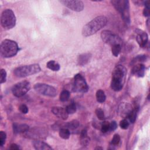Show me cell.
<instances>
[{
  "label": "cell",
  "mask_w": 150,
  "mask_h": 150,
  "mask_svg": "<svg viewBox=\"0 0 150 150\" xmlns=\"http://www.w3.org/2000/svg\"><path fill=\"white\" fill-rule=\"evenodd\" d=\"M127 74L125 67L122 65L116 66L112 73L111 88L115 91H120L125 83Z\"/></svg>",
  "instance_id": "obj_1"
},
{
  "label": "cell",
  "mask_w": 150,
  "mask_h": 150,
  "mask_svg": "<svg viewBox=\"0 0 150 150\" xmlns=\"http://www.w3.org/2000/svg\"><path fill=\"white\" fill-rule=\"evenodd\" d=\"M107 23V19L105 16H98L91 21L86 23L83 28L82 35L84 37L91 36L104 28Z\"/></svg>",
  "instance_id": "obj_2"
},
{
  "label": "cell",
  "mask_w": 150,
  "mask_h": 150,
  "mask_svg": "<svg viewBox=\"0 0 150 150\" xmlns=\"http://www.w3.org/2000/svg\"><path fill=\"white\" fill-rule=\"evenodd\" d=\"M18 50L19 47L17 43L12 40L5 39L1 43L0 52L3 57H12L18 53Z\"/></svg>",
  "instance_id": "obj_3"
},
{
  "label": "cell",
  "mask_w": 150,
  "mask_h": 150,
  "mask_svg": "<svg viewBox=\"0 0 150 150\" xmlns=\"http://www.w3.org/2000/svg\"><path fill=\"white\" fill-rule=\"evenodd\" d=\"M111 4L120 13L122 20L127 24L130 23L129 4L128 0H111Z\"/></svg>",
  "instance_id": "obj_4"
},
{
  "label": "cell",
  "mask_w": 150,
  "mask_h": 150,
  "mask_svg": "<svg viewBox=\"0 0 150 150\" xmlns=\"http://www.w3.org/2000/svg\"><path fill=\"white\" fill-rule=\"evenodd\" d=\"M40 71V66L35 63L19 66L14 69L13 73L18 77H25L36 74Z\"/></svg>",
  "instance_id": "obj_5"
},
{
  "label": "cell",
  "mask_w": 150,
  "mask_h": 150,
  "mask_svg": "<svg viewBox=\"0 0 150 150\" xmlns=\"http://www.w3.org/2000/svg\"><path fill=\"white\" fill-rule=\"evenodd\" d=\"M16 16L11 9H6L1 13V23L6 30L13 28L16 25Z\"/></svg>",
  "instance_id": "obj_6"
},
{
  "label": "cell",
  "mask_w": 150,
  "mask_h": 150,
  "mask_svg": "<svg viewBox=\"0 0 150 150\" xmlns=\"http://www.w3.org/2000/svg\"><path fill=\"white\" fill-rule=\"evenodd\" d=\"M72 90L76 93H86L88 91V86L81 74L78 73L74 76Z\"/></svg>",
  "instance_id": "obj_7"
},
{
  "label": "cell",
  "mask_w": 150,
  "mask_h": 150,
  "mask_svg": "<svg viewBox=\"0 0 150 150\" xmlns=\"http://www.w3.org/2000/svg\"><path fill=\"white\" fill-rule=\"evenodd\" d=\"M34 89L38 93L49 97H55L57 91L54 87L45 83H36L34 86Z\"/></svg>",
  "instance_id": "obj_8"
},
{
  "label": "cell",
  "mask_w": 150,
  "mask_h": 150,
  "mask_svg": "<svg viewBox=\"0 0 150 150\" xmlns=\"http://www.w3.org/2000/svg\"><path fill=\"white\" fill-rule=\"evenodd\" d=\"M30 88V83L25 80L15 84L12 88V92L15 97H21L26 94Z\"/></svg>",
  "instance_id": "obj_9"
},
{
  "label": "cell",
  "mask_w": 150,
  "mask_h": 150,
  "mask_svg": "<svg viewBox=\"0 0 150 150\" xmlns=\"http://www.w3.org/2000/svg\"><path fill=\"white\" fill-rule=\"evenodd\" d=\"M101 38L102 40L111 46L116 44H121V39L117 35L108 30H104L101 33Z\"/></svg>",
  "instance_id": "obj_10"
},
{
  "label": "cell",
  "mask_w": 150,
  "mask_h": 150,
  "mask_svg": "<svg viewBox=\"0 0 150 150\" xmlns=\"http://www.w3.org/2000/svg\"><path fill=\"white\" fill-rule=\"evenodd\" d=\"M60 2L71 10L76 12L82 11L84 9V3L81 1L63 0L60 1Z\"/></svg>",
  "instance_id": "obj_11"
},
{
  "label": "cell",
  "mask_w": 150,
  "mask_h": 150,
  "mask_svg": "<svg viewBox=\"0 0 150 150\" xmlns=\"http://www.w3.org/2000/svg\"><path fill=\"white\" fill-rule=\"evenodd\" d=\"M132 109L133 108L132 107L131 105L129 103H121L118 107V112L119 115L121 117L125 118H128L129 114L132 111Z\"/></svg>",
  "instance_id": "obj_12"
},
{
  "label": "cell",
  "mask_w": 150,
  "mask_h": 150,
  "mask_svg": "<svg viewBox=\"0 0 150 150\" xmlns=\"http://www.w3.org/2000/svg\"><path fill=\"white\" fill-rule=\"evenodd\" d=\"M136 34V40L139 46L141 47H145L148 42V36L147 33L140 29H137Z\"/></svg>",
  "instance_id": "obj_13"
},
{
  "label": "cell",
  "mask_w": 150,
  "mask_h": 150,
  "mask_svg": "<svg viewBox=\"0 0 150 150\" xmlns=\"http://www.w3.org/2000/svg\"><path fill=\"white\" fill-rule=\"evenodd\" d=\"M51 111L55 116L63 120H66L68 118L69 113L67 112L66 109L62 107H53Z\"/></svg>",
  "instance_id": "obj_14"
},
{
  "label": "cell",
  "mask_w": 150,
  "mask_h": 150,
  "mask_svg": "<svg viewBox=\"0 0 150 150\" xmlns=\"http://www.w3.org/2000/svg\"><path fill=\"white\" fill-rule=\"evenodd\" d=\"M145 72V66L141 63H137L134 64L131 73L138 77H142L144 76Z\"/></svg>",
  "instance_id": "obj_15"
},
{
  "label": "cell",
  "mask_w": 150,
  "mask_h": 150,
  "mask_svg": "<svg viewBox=\"0 0 150 150\" xmlns=\"http://www.w3.org/2000/svg\"><path fill=\"white\" fill-rule=\"evenodd\" d=\"M91 56H92L90 53H84L79 55L77 59V62L78 65L79 66L86 65L90 62L91 58Z\"/></svg>",
  "instance_id": "obj_16"
},
{
  "label": "cell",
  "mask_w": 150,
  "mask_h": 150,
  "mask_svg": "<svg viewBox=\"0 0 150 150\" xmlns=\"http://www.w3.org/2000/svg\"><path fill=\"white\" fill-rule=\"evenodd\" d=\"M13 131L15 134H20L28 132L29 130V125L25 124H13Z\"/></svg>",
  "instance_id": "obj_17"
},
{
  "label": "cell",
  "mask_w": 150,
  "mask_h": 150,
  "mask_svg": "<svg viewBox=\"0 0 150 150\" xmlns=\"http://www.w3.org/2000/svg\"><path fill=\"white\" fill-rule=\"evenodd\" d=\"M32 144L35 149L37 150H47L52 149V148L50 146V145H49L39 140L33 141Z\"/></svg>",
  "instance_id": "obj_18"
},
{
  "label": "cell",
  "mask_w": 150,
  "mask_h": 150,
  "mask_svg": "<svg viewBox=\"0 0 150 150\" xmlns=\"http://www.w3.org/2000/svg\"><path fill=\"white\" fill-rule=\"evenodd\" d=\"M90 138L87 135V132L86 129L81 131L80 134V144L83 146H86L88 145Z\"/></svg>",
  "instance_id": "obj_19"
},
{
  "label": "cell",
  "mask_w": 150,
  "mask_h": 150,
  "mask_svg": "<svg viewBox=\"0 0 150 150\" xmlns=\"http://www.w3.org/2000/svg\"><path fill=\"white\" fill-rule=\"evenodd\" d=\"M46 67L49 69L50 70L54 71H57L60 70V65L58 63L55 62L54 60H49L47 63H46Z\"/></svg>",
  "instance_id": "obj_20"
},
{
  "label": "cell",
  "mask_w": 150,
  "mask_h": 150,
  "mask_svg": "<svg viewBox=\"0 0 150 150\" xmlns=\"http://www.w3.org/2000/svg\"><path fill=\"white\" fill-rule=\"evenodd\" d=\"M79 126V122L76 120H74L66 123L62 128H66L69 129H74L77 128Z\"/></svg>",
  "instance_id": "obj_21"
},
{
  "label": "cell",
  "mask_w": 150,
  "mask_h": 150,
  "mask_svg": "<svg viewBox=\"0 0 150 150\" xmlns=\"http://www.w3.org/2000/svg\"><path fill=\"white\" fill-rule=\"evenodd\" d=\"M139 110V106L138 105H135L134 108H133L132 111L129 114V116L128 117L129 121L131 123H134L137 118V112Z\"/></svg>",
  "instance_id": "obj_22"
},
{
  "label": "cell",
  "mask_w": 150,
  "mask_h": 150,
  "mask_svg": "<svg viewBox=\"0 0 150 150\" xmlns=\"http://www.w3.org/2000/svg\"><path fill=\"white\" fill-rule=\"evenodd\" d=\"M96 99L98 103H103L105 101L106 96L105 93L102 90H98L96 92Z\"/></svg>",
  "instance_id": "obj_23"
},
{
  "label": "cell",
  "mask_w": 150,
  "mask_h": 150,
  "mask_svg": "<svg viewBox=\"0 0 150 150\" xmlns=\"http://www.w3.org/2000/svg\"><path fill=\"white\" fill-rule=\"evenodd\" d=\"M70 135V132L69 129L66 128H62L59 130V136L64 139H67L69 138Z\"/></svg>",
  "instance_id": "obj_24"
},
{
  "label": "cell",
  "mask_w": 150,
  "mask_h": 150,
  "mask_svg": "<svg viewBox=\"0 0 150 150\" xmlns=\"http://www.w3.org/2000/svg\"><path fill=\"white\" fill-rule=\"evenodd\" d=\"M121 50V44H116L111 46V52L112 54L115 57H117L120 53Z\"/></svg>",
  "instance_id": "obj_25"
},
{
  "label": "cell",
  "mask_w": 150,
  "mask_h": 150,
  "mask_svg": "<svg viewBox=\"0 0 150 150\" xmlns=\"http://www.w3.org/2000/svg\"><path fill=\"white\" fill-rule=\"evenodd\" d=\"M70 96V94L69 91L66 90H63L60 94V97H59L60 100L62 102H66L69 100Z\"/></svg>",
  "instance_id": "obj_26"
},
{
  "label": "cell",
  "mask_w": 150,
  "mask_h": 150,
  "mask_svg": "<svg viewBox=\"0 0 150 150\" xmlns=\"http://www.w3.org/2000/svg\"><path fill=\"white\" fill-rule=\"evenodd\" d=\"M147 59V56L145 55H139L137 56L135 58L133 59V60L131 61V64H134L138 62H143L146 61Z\"/></svg>",
  "instance_id": "obj_27"
},
{
  "label": "cell",
  "mask_w": 150,
  "mask_h": 150,
  "mask_svg": "<svg viewBox=\"0 0 150 150\" xmlns=\"http://www.w3.org/2000/svg\"><path fill=\"white\" fill-rule=\"evenodd\" d=\"M69 114H74L76 111V105L74 103H71L66 108Z\"/></svg>",
  "instance_id": "obj_28"
},
{
  "label": "cell",
  "mask_w": 150,
  "mask_h": 150,
  "mask_svg": "<svg viewBox=\"0 0 150 150\" xmlns=\"http://www.w3.org/2000/svg\"><path fill=\"white\" fill-rule=\"evenodd\" d=\"M96 114L97 117V118L100 120H104L105 119V115L103 110L100 108H97L95 110Z\"/></svg>",
  "instance_id": "obj_29"
},
{
  "label": "cell",
  "mask_w": 150,
  "mask_h": 150,
  "mask_svg": "<svg viewBox=\"0 0 150 150\" xmlns=\"http://www.w3.org/2000/svg\"><path fill=\"white\" fill-rule=\"evenodd\" d=\"M6 134L5 132L1 131L0 132V146H2L6 141Z\"/></svg>",
  "instance_id": "obj_30"
},
{
  "label": "cell",
  "mask_w": 150,
  "mask_h": 150,
  "mask_svg": "<svg viewBox=\"0 0 150 150\" xmlns=\"http://www.w3.org/2000/svg\"><path fill=\"white\" fill-rule=\"evenodd\" d=\"M120 141V136L118 134H116L114 135L113 138L111 139V144L112 145L115 146V145H117L119 144Z\"/></svg>",
  "instance_id": "obj_31"
},
{
  "label": "cell",
  "mask_w": 150,
  "mask_h": 150,
  "mask_svg": "<svg viewBox=\"0 0 150 150\" xmlns=\"http://www.w3.org/2000/svg\"><path fill=\"white\" fill-rule=\"evenodd\" d=\"M110 130V125L109 123L107 121H104L101 125V131L103 133L107 132Z\"/></svg>",
  "instance_id": "obj_32"
},
{
  "label": "cell",
  "mask_w": 150,
  "mask_h": 150,
  "mask_svg": "<svg viewBox=\"0 0 150 150\" xmlns=\"http://www.w3.org/2000/svg\"><path fill=\"white\" fill-rule=\"evenodd\" d=\"M129 124L128 121L126 119H125V118L122 120L120 122V126L123 129H127L128 128V127H129Z\"/></svg>",
  "instance_id": "obj_33"
},
{
  "label": "cell",
  "mask_w": 150,
  "mask_h": 150,
  "mask_svg": "<svg viewBox=\"0 0 150 150\" xmlns=\"http://www.w3.org/2000/svg\"><path fill=\"white\" fill-rule=\"evenodd\" d=\"M6 71L5 69H1V84H2L6 81Z\"/></svg>",
  "instance_id": "obj_34"
},
{
  "label": "cell",
  "mask_w": 150,
  "mask_h": 150,
  "mask_svg": "<svg viewBox=\"0 0 150 150\" xmlns=\"http://www.w3.org/2000/svg\"><path fill=\"white\" fill-rule=\"evenodd\" d=\"M19 111L23 114H26L28 112V107L25 104H21L19 107Z\"/></svg>",
  "instance_id": "obj_35"
},
{
  "label": "cell",
  "mask_w": 150,
  "mask_h": 150,
  "mask_svg": "<svg viewBox=\"0 0 150 150\" xmlns=\"http://www.w3.org/2000/svg\"><path fill=\"white\" fill-rule=\"evenodd\" d=\"M109 125H110V130H111V131H114L115 129H117L118 127V124L115 121H111L110 123H109Z\"/></svg>",
  "instance_id": "obj_36"
},
{
  "label": "cell",
  "mask_w": 150,
  "mask_h": 150,
  "mask_svg": "<svg viewBox=\"0 0 150 150\" xmlns=\"http://www.w3.org/2000/svg\"><path fill=\"white\" fill-rule=\"evenodd\" d=\"M149 6H145V8L143 11V15L145 17H148L149 16Z\"/></svg>",
  "instance_id": "obj_37"
},
{
  "label": "cell",
  "mask_w": 150,
  "mask_h": 150,
  "mask_svg": "<svg viewBox=\"0 0 150 150\" xmlns=\"http://www.w3.org/2000/svg\"><path fill=\"white\" fill-rule=\"evenodd\" d=\"M10 149H20L19 146L16 144H12L9 147Z\"/></svg>",
  "instance_id": "obj_38"
},
{
  "label": "cell",
  "mask_w": 150,
  "mask_h": 150,
  "mask_svg": "<svg viewBox=\"0 0 150 150\" xmlns=\"http://www.w3.org/2000/svg\"><path fill=\"white\" fill-rule=\"evenodd\" d=\"M146 25H147L148 29H149V18L146 21Z\"/></svg>",
  "instance_id": "obj_39"
},
{
  "label": "cell",
  "mask_w": 150,
  "mask_h": 150,
  "mask_svg": "<svg viewBox=\"0 0 150 150\" xmlns=\"http://www.w3.org/2000/svg\"><path fill=\"white\" fill-rule=\"evenodd\" d=\"M95 149H103V148L100 147V146H97L95 148Z\"/></svg>",
  "instance_id": "obj_40"
}]
</instances>
